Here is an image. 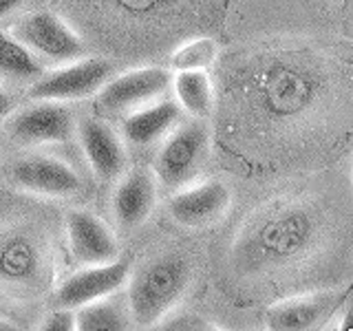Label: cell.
Masks as SVG:
<instances>
[{
	"instance_id": "52a82bcc",
	"label": "cell",
	"mask_w": 353,
	"mask_h": 331,
	"mask_svg": "<svg viewBox=\"0 0 353 331\" xmlns=\"http://www.w3.org/2000/svg\"><path fill=\"white\" fill-rule=\"evenodd\" d=\"M9 179L25 192L55 199L75 197L84 188L80 172L49 152H27L18 157L9 168Z\"/></svg>"
},
{
	"instance_id": "cb8c5ba5",
	"label": "cell",
	"mask_w": 353,
	"mask_h": 331,
	"mask_svg": "<svg viewBox=\"0 0 353 331\" xmlns=\"http://www.w3.org/2000/svg\"><path fill=\"white\" fill-rule=\"evenodd\" d=\"M9 110H11V97L5 93V88L0 86V119L7 117V115H9Z\"/></svg>"
},
{
	"instance_id": "9a60e30c",
	"label": "cell",
	"mask_w": 353,
	"mask_h": 331,
	"mask_svg": "<svg viewBox=\"0 0 353 331\" xmlns=\"http://www.w3.org/2000/svg\"><path fill=\"white\" fill-rule=\"evenodd\" d=\"M181 108L172 99H154V102L130 110L121 119L124 139L132 146H150L168 135L174 124H179Z\"/></svg>"
},
{
	"instance_id": "7a4b0ae2",
	"label": "cell",
	"mask_w": 353,
	"mask_h": 331,
	"mask_svg": "<svg viewBox=\"0 0 353 331\" xmlns=\"http://www.w3.org/2000/svg\"><path fill=\"white\" fill-rule=\"evenodd\" d=\"M9 36L27 47L36 60L53 66L84 58V42L77 33L51 11H33L18 18L9 29Z\"/></svg>"
},
{
	"instance_id": "30bf717a",
	"label": "cell",
	"mask_w": 353,
	"mask_h": 331,
	"mask_svg": "<svg viewBox=\"0 0 353 331\" xmlns=\"http://www.w3.org/2000/svg\"><path fill=\"white\" fill-rule=\"evenodd\" d=\"M128 274L130 265L121 259L104 265H84V270L71 274L58 287V292L53 296L55 307L77 309L86 303L99 301L108 294H117L126 285Z\"/></svg>"
},
{
	"instance_id": "44dd1931",
	"label": "cell",
	"mask_w": 353,
	"mask_h": 331,
	"mask_svg": "<svg viewBox=\"0 0 353 331\" xmlns=\"http://www.w3.org/2000/svg\"><path fill=\"white\" fill-rule=\"evenodd\" d=\"M31 250L27 245H20V243H11L7 252L3 254V274L11 276V279H22L27 276V272L22 268H29L31 263Z\"/></svg>"
},
{
	"instance_id": "ffe728a7",
	"label": "cell",
	"mask_w": 353,
	"mask_h": 331,
	"mask_svg": "<svg viewBox=\"0 0 353 331\" xmlns=\"http://www.w3.org/2000/svg\"><path fill=\"white\" fill-rule=\"evenodd\" d=\"M154 329H161V331H210L214 329V325H210L205 318H201L199 314L192 312H174L170 309L165 314Z\"/></svg>"
},
{
	"instance_id": "7402d4cb",
	"label": "cell",
	"mask_w": 353,
	"mask_h": 331,
	"mask_svg": "<svg viewBox=\"0 0 353 331\" xmlns=\"http://www.w3.org/2000/svg\"><path fill=\"white\" fill-rule=\"evenodd\" d=\"M42 331H73L75 329V309L55 307L53 312L42 320Z\"/></svg>"
},
{
	"instance_id": "277c9868",
	"label": "cell",
	"mask_w": 353,
	"mask_h": 331,
	"mask_svg": "<svg viewBox=\"0 0 353 331\" xmlns=\"http://www.w3.org/2000/svg\"><path fill=\"white\" fill-rule=\"evenodd\" d=\"M210 148V132L203 124H183L170 132L154 159V177L163 188L179 190L201 172Z\"/></svg>"
},
{
	"instance_id": "9c48e42d",
	"label": "cell",
	"mask_w": 353,
	"mask_h": 331,
	"mask_svg": "<svg viewBox=\"0 0 353 331\" xmlns=\"http://www.w3.org/2000/svg\"><path fill=\"white\" fill-rule=\"evenodd\" d=\"M349 292H312L276 303L265 314V327L272 331H314L325 327L345 305Z\"/></svg>"
},
{
	"instance_id": "5bb4252c",
	"label": "cell",
	"mask_w": 353,
	"mask_h": 331,
	"mask_svg": "<svg viewBox=\"0 0 353 331\" xmlns=\"http://www.w3.org/2000/svg\"><path fill=\"white\" fill-rule=\"evenodd\" d=\"M69 245L75 261L82 265H104L119 259L117 237L102 219L88 210H73L66 217Z\"/></svg>"
},
{
	"instance_id": "8fae6325",
	"label": "cell",
	"mask_w": 353,
	"mask_h": 331,
	"mask_svg": "<svg viewBox=\"0 0 353 331\" xmlns=\"http://www.w3.org/2000/svg\"><path fill=\"white\" fill-rule=\"evenodd\" d=\"M232 205L230 188L221 181H203L179 188L168 201L170 217L183 228H208L225 217Z\"/></svg>"
},
{
	"instance_id": "d4e9b609",
	"label": "cell",
	"mask_w": 353,
	"mask_h": 331,
	"mask_svg": "<svg viewBox=\"0 0 353 331\" xmlns=\"http://www.w3.org/2000/svg\"><path fill=\"white\" fill-rule=\"evenodd\" d=\"M16 329H18V325H14L11 320L0 318V331H16Z\"/></svg>"
},
{
	"instance_id": "ba28073f",
	"label": "cell",
	"mask_w": 353,
	"mask_h": 331,
	"mask_svg": "<svg viewBox=\"0 0 353 331\" xmlns=\"http://www.w3.org/2000/svg\"><path fill=\"white\" fill-rule=\"evenodd\" d=\"M172 75L161 66H143L124 75L110 77L97 91L99 106L110 115H126L154 99H161L170 88Z\"/></svg>"
},
{
	"instance_id": "d6986e66",
	"label": "cell",
	"mask_w": 353,
	"mask_h": 331,
	"mask_svg": "<svg viewBox=\"0 0 353 331\" xmlns=\"http://www.w3.org/2000/svg\"><path fill=\"white\" fill-rule=\"evenodd\" d=\"M216 53H219V47L214 40L194 38L172 53V69L174 71H208V66H212Z\"/></svg>"
},
{
	"instance_id": "ac0fdd59",
	"label": "cell",
	"mask_w": 353,
	"mask_h": 331,
	"mask_svg": "<svg viewBox=\"0 0 353 331\" xmlns=\"http://www.w3.org/2000/svg\"><path fill=\"white\" fill-rule=\"evenodd\" d=\"M0 75L16 77V80H31L42 75V62L36 60L27 47H22L11 36L0 38Z\"/></svg>"
},
{
	"instance_id": "5b68a950",
	"label": "cell",
	"mask_w": 353,
	"mask_h": 331,
	"mask_svg": "<svg viewBox=\"0 0 353 331\" xmlns=\"http://www.w3.org/2000/svg\"><path fill=\"white\" fill-rule=\"evenodd\" d=\"M5 130L11 141L20 146H47L64 143L75 132V117L64 102L33 99L5 119Z\"/></svg>"
},
{
	"instance_id": "6da1fadb",
	"label": "cell",
	"mask_w": 353,
	"mask_h": 331,
	"mask_svg": "<svg viewBox=\"0 0 353 331\" xmlns=\"http://www.w3.org/2000/svg\"><path fill=\"white\" fill-rule=\"evenodd\" d=\"M192 283V265L181 254H159L128 274L126 305L130 320L150 329L176 307Z\"/></svg>"
},
{
	"instance_id": "8992f818",
	"label": "cell",
	"mask_w": 353,
	"mask_h": 331,
	"mask_svg": "<svg viewBox=\"0 0 353 331\" xmlns=\"http://www.w3.org/2000/svg\"><path fill=\"white\" fill-rule=\"evenodd\" d=\"M110 77L113 64L104 58H80L58 66L51 73H42L31 86V99H53V102H75L95 95Z\"/></svg>"
},
{
	"instance_id": "603a6c76",
	"label": "cell",
	"mask_w": 353,
	"mask_h": 331,
	"mask_svg": "<svg viewBox=\"0 0 353 331\" xmlns=\"http://www.w3.org/2000/svg\"><path fill=\"white\" fill-rule=\"evenodd\" d=\"M22 3H25V0H0V20L7 18L9 14H14Z\"/></svg>"
},
{
	"instance_id": "e0dca14e",
	"label": "cell",
	"mask_w": 353,
	"mask_h": 331,
	"mask_svg": "<svg viewBox=\"0 0 353 331\" xmlns=\"http://www.w3.org/2000/svg\"><path fill=\"white\" fill-rule=\"evenodd\" d=\"M170 84L174 88L176 106L190 117L203 119L212 113L214 91L208 71H176Z\"/></svg>"
},
{
	"instance_id": "7c38bea8",
	"label": "cell",
	"mask_w": 353,
	"mask_h": 331,
	"mask_svg": "<svg viewBox=\"0 0 353 331\" xmlns=\"http://www.w3.org/2000/svg\"><path fill=\"white\" fill-rule=\"evenodd\" d=\"M77 139L93 174L102 181H113L124 174L126 146L117 132L104 119L86 117L75 126Z\"/></svg>"
},
{
	"instance_id": "2e32d148",
	"label": "cell",
	"mask_w": 353,
	"mask_h": 331,
	"mask_svg": "<svg viewBox=\"0 0 353 331\" xmlns=\"http://www.w3.org/2000/svg\"><path fill=\"white\" fill-rule=\"evenodd\" d=\"M126 298L108 294L75 309V329L80 331H124L130 327Z\"/></svg>"
},
{
	"instance_id": "3957f363",
	"label": "cell",
	"mask_w": 353,
	"mask_h": 331,
	"mask_svg": "<svg viewBox=\"0 0 353 331\" xmlns=\"http://www.w3.org/2000/svg\"><path fill=\"white\" fill-rule=\"evenodd\" d=\"M312 237V214L301 205H287L281 212H272L268 219L263 217L254 223L250 243H243L241 254L250 259H290L305 250Z\"/></svg>"
},
{
	"instance_id": "4fadbf2b",
	"label": "cell",
	"mask_w": 353,
	"mask_h": 331,
	"mask_svg": "<svg viewBox=\"0 0 353 331\" xmlns=\"http://www.w3.org/2000/svg\"><path fill=\"white\" fill-rule=\"evenodd\" d=\"M159 197V181L150 168H132L113 192V217L121 230H137L148 221Z\"/></svg>"
}]
</instances>
